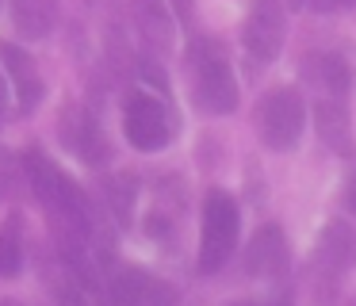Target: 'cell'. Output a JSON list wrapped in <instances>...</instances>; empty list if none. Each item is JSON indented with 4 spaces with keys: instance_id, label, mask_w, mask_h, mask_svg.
<instances>
[{
    "instance_id": "15",
    "label": "cell",
    "mask_w": 356,
    "mask_h": 306,
    "mask_svg": "<svg viewBox=\"0 0 356 306\" xmlns=\"http://www.w3.org/2000/svg\"><path fill=\"white\" fill-rule=\"evenodd\" d=\"M310 8H318V12H333V8H341V4H353V0H307Z\"/></svg>"
},
{
    "instance_id": "6",
    "label": "cell",
    "mask_w": 356,
    "mask_h": 306,
    "mask_svg": "<svg viewBox=\"0 0 356 306\" xmlns=\"http://www.w3.org/2000/svg\"><path fill=\"white\" fill-rule=\"evenodd\" d=\"M111 298L115 306H177V287L157 275H146L142 268H123L111 275Z\"/></svg>"
},
{
    "instance_id": "4",
    "label": "cell",
    "mask_w": 356,
    "mask_h": 306,
    "mask_svg": "<svg viewBox=\"0 0 356 306\" xmlns=\"http://www.w3.org/2000/svg\"><path fill=\"white\" fill-rule=\"evenodd\" d=\"M123 130L131 138V145H138V150H161L169 142V115L154 96L134 92L123 107Z\"/></svg>"
},
{
    "instance_id": "10",
    "label": "cell",
    "mask_w": 356,
    "mask_h": 306,
    "mask_svg": "<svg viewBox=\"0 0 356 306\" xmlns=\"http://www.w3.org/2000/svg\"><path fill=\"white\" fill-rule=\"evenodd\" d=\"M314 130L333 153H348V111L337 99H318L314 104Z\"/></svg>"
},
{
    "instance_id": "13",
    "label": "cell",
    "mask_w": 356,
    "mask_h": 306,
    "mask_svg": "<svg viewBox=\"0 0 356 306\" xmlns=\"http://www.w3.org/2000/svg\"><path fill=\"white\" fill-rule=\"evenodd\" d=\"M307 73L318 76V84H322L330 96H345L348 92V65L337 58V54H314V58H307Z\"/></svg>"
},
{
    "instance_id": "12",
    "label": "cell",
    "mask_w": 356,
    "mask_h": 306,
    "mask_svg": "<svg viewBox=\"0 0 356 306\" xmlns=\"http://www.w3.org/2000/svg\"><path fill=\"white\" fill-rule=\"evenodd\" d=\"M16 27L24 38H42L54 23V0H16Z\"/></svg>"
},
{
    "instance_id": "2",
    "label": "cell",
    "mask_w": 356,
    "mask_h": 306,
    "mask_svg": "<svg viewBox=\"0 0 356 306\" xmlns=\"http://www.w3.org/2000/svg\"><path fill=\"white\" fill-rule=\"evenodd\" d=\"M307 127V107L299 88H272L257 107V130L268 150H291Z\"/></svg>"
},
{
    "instance_id": "14",
    "label": "cell",
    "mask_w": 356,
    "mask_h": 306,
    "mask_svg": "<svg viewBox=\"0 0 356 306\" xmlns=\"http://www.w3.org/2000/svg\"><path fill=\"white\" fill-rule=\"evenodd\" d=\"M19 257L24 252H19V234H16V218H12L0 226V275L4 280L19 272Z\"/></svg>"
},
{
    "instance_id": "7",
    "label": "cell",
    "mask_w": 356,
    "mask_h": 306,
    "mask_svg": "<svg viewBox=\"0 0 356 306\" xmlns=\"http://www.w3.org/2000/svg\"><path fill=\"white\" fill-rule=\"evenodd\" d=\"M287 268V241L280 226H261L249 245V272L261 275V280H272Z\"/></svg>"
},
{
    "instance_id": "8",
    "label": "cell",
    "mask_w": 356,
    "mask_h": 306,
    "mask_svg": "<svg viewBox=\"0 0 356 306\" xmlns=\"http://www.w3.org/2000/svg\"><path fill=\"white\" fill-rule=\"evenodd\" d=\"M0 58H4V69L12 73V81H16V88H19L24 111H31V107L42 99V81H39V69H35L31 54L19 50L16 42H0Z\"/></svg>"
},
{
    "instance_id": "19",
    "label": "cell",
    "mask_w": 356,
    "mask_h": 306,
    "mask_svg": "<svg viewBox=\"0 0 356 306\" xmlns=\"http://www.w3.org/2000/svg\"><path fill=\"white\" fill-rule=\"evenodd\" d=\"M230 306H268V303H230Z\"/></svg>"
},
{
    "instance_id": "11",
    "label": "cell",
    "mask_w": 356,
    "mask_h": 306,
    "mask_svg": "<svg viewBox=\"0 0 356 306\" xmlns=\"http://www.w3.org/2000/svg\"><path fill=\"white\" fill-rule=\"evenodd\" d=\"M318 257H322L333 272H341L345 264H353V260H356L353 230H348L345 222H330V226L322 230V241H318Z\"/></svg>"
},
{
    "instance_id": "17",
    "label": "cell",
    "mask_w": 356,
    "mask_h": 306,
    "mask_svg": "<svg viewBox=\"0 0 356 306\" xmlns=\"http://www.w3.org/2000/svg\"><path fill=\"white\" fill-rule=\"evenodd\" d=\"M4 195H8V176L0 172V199H4Z\"/></svg>"
},
{
    "instance_id": "5",
    "label": "cell",
    "mask_w": 356,
    "mask_h": 306,
    "mask_svg": "<svg viewBox=\"0 0 356 306\" xmlns=\"http://www.w3.org/2000/svg\"><path fill=\"white\" fill-rule=\"evenodd\" d=\"M284 46V0H257L245 23V50L257 65H268Z\"/></svg>"
},
{
    "instance_id": "1",
    "label": "cell",
    "mask_w": 356,
    "mask_h": 306,
    "mask_svg": "<svg viewBox=\"0 0 356 306\" xmlns=\"http://www.w3.org/2000/svg\"><path fill=\"white\" fill-rule=\"evenodd\" d=\"M238 245V203L226 191H207L203 203V245H200V272H218Z\"/></svg>"
},
{
    "instance_id": "16",
    "label": "cell",
    "mask_w": 356,
    "mask_h": 306,
    "mask_svg": "<svg viewBox=\"0 0 356 306\" xmlns=\"http://www.w3.org/2000/svg\"><path fill=\"white\" fill-rule=\"evenodd\" d=\"M172 8H177V12H180V19H192V8H188V0H172Z\"/></svg>"
},
{
    "instance_id": "3",
    "label": "cell",
    "mask_w": 356,
    "mask_h": 306,
    "mask_svg": "<svg viewBox=\"0 0 356 306\" xmlns=\"http://www.w3.org/2000/svg\"><path fill=\"white\" fill-rule=\"evenodd\" d=\"M192 73H195V99L207 111L226 115L238 107V81H234L230 65L215 46H200L192 54Z\"/></svg>"
},
{
    "instance_id": "20",
    "label": "cell",
    "mask_w": 356,
    "mask_h": 306,
    "mask_svg": "<svg viewBox=\"0 0 356 306\" xmlns=\"http://www.w3.org/2000/svg\"><path fill=\"white\" fill-rule=\"evenodd\" d=\"M0 107H4V84H0Z\"/></svg>"
},
{
    "instance_id": "18",
    "label": "cell",
    "mask_w": 356,
    "mask_h": 306,
    "mask_svg": "<svg viewBox=\"0 0 356 306\" xmlns=\"http://www.w3.org/2000/svg\"><path fill=\"white\" fill-rule=\"evenodd\" d=\"M0 306H24V303H16V298H0Z\"/></svg>"
},
{
    "instance_id": "9",
    "label": "cell",
    "mask_w": 356,
    "mask_h": 306,
    "mask_svg": "<svg viewBox=\"0 0 356 306\" xmlns=\"http://www.w3.org/2000/svg\"><path fill=\"white\" fill-rule=\"evenodd\" d=\"M62 138L88 161V165H100L104 153H108V150H104L100 130H96V122L88 119L85 111H77V107H65V115H62Z\"/></svg>"
}]
</instances>
